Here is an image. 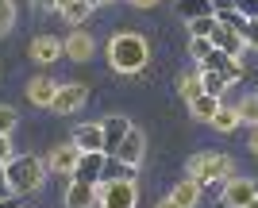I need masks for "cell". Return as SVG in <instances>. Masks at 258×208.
Returning <instances> with one entry per match:
<instances>
[{
  "instance_id": "cell-1",
  "label": "cell",
  "mask_w": 258,
  "mask_h": 208,
  "mask_svg": "<svg viewBox=\"0 0 258 208\" xmlns=\"http://www.w3.org/2000/svg\"><path fill=\"white\" fill-rule=\"evenodd\" d=\"M151 62V39L139 31H116L108 39V66L116 74H143Z\"/></svg>"
},
{
  "instance_id": "cell-2",
  "label": "cell",
  "mask_w": 258,
  "mask_h": 208,
  "mask_svg": "<svg viewBox=\"0 0 258 208\" xmlns=\"http://www.w3.org/2000/svg\"><path fill=\"white\" fill-rule=\"evenodd\" d=\"M185 174L197 177L201 185H220L224 189V181H231L235 177V158L224 151H205V154H193L189 158V166H185Z\"/></svg>"
},
{
  "instance_id": "cell-3",
  "label": "cell",
  "mask_w": 258,
  "mask_h": 208,
  "mask_svg": "<svg viewBox=\"0 0 258 208\" xmlns=\"http://www.w3.org/2000/svg\"><path fill=\"white\" fill-rule=\"evenodd\" d=\"M46 158H39V154H16L8 162V189L16 193V197H31L35 189H43L46 181Z\"/></svg>"
},
{
  "instance_id": "cell-4",
  "label": "cell",
  "mask_w": 258,
  "mask_h": 208,
  "mask_svg": "<svg viewBox=\"0 0 258 208\" xmlns=\"http://www.w3.org/2000/svg\"><path fill=\"white\" fill-rule=\"evenodd\" d=\"M135 204H139V185H135V177H112V181H100L97 208H135Z\"/></svg>"
},
{
  "instance_id": "cell-5",
  "label": "cell",
  "mask_w": 258,
  "mask_h": 208,
  "mask_svg": "<svg viewBox=\"0 0 258 208\" xmlns=\"http://www.w3.org/2000/svg\"><path fill=\"white\" fill-rule=\"evenodd\" d=\"M254 197H258V185L250 177H231L220 189V208H247Z\"/></svg>"
},
{
  "instance_id": "cell-6",
  "label": "cell",
  "mask_w": 258,
  "mask_h": 208,
  "mask_svg": "<svg viewBox=\"0 0 258 208\" xmlns=\"http://www.w3.org/2000/svg\"><path fill=\"white\" fill-rule=\"evenodd\" d=\"M85 100H89V93H85L81 81H62V85H58V97H54V104H50V112H54V116H74V112H81Z\"/></svg>"
},
{
  "instance_id": "cell-7",
  "label": "cell",
  "mask_w": 258,
  "mask_h": 208,
  "mask_svg": "<svg viewBox=\"0 0 258 208\" xmlns=\"http://www.w3.org/2000/svg\"><path fill=\"white\" fill-rule=\"evenodd\" d=\"M77 158H81V147H77V143L70 139V143H58V147H50V154H46V166H50V174L74 177Z\"/></svg>"
},
{
  "instance_id": "cell-8",
  "label": "cell",
  "mask_w": 258,
  "mask_h": 208,
  "mask_svg": "<svg viewBox=\"0 0 258 208\" xmlns=\"http://www.w3.org/2000/svg\"><path fill=\"white\" fill-rule=\"evenodd\" d=\"M62 43H66V58H74V62H89V58H93V50H97V39H93L85 27H74Z\"/></svg>"
},
{
  "instance_id": "cell-9",
  "label": "cell",
  "mask_w": 258,
  "mask_h": 208,
  "mask_svg": "<svg viewBox=\"0 0 258 208\" xmlns=\"http://www.w3.org/2000/svg\"><path fill=\"white\" fill-rule=\"evenodd\" d=\"M58 85H62V81H50L46 74H35L31 81H27V100H31L35 108H50L54 97H58Z\"/></svg>"
},
{
  "instance_id": "cell-10",
  "label": "cell",
  "mask_w": 258,
  "mask_h": 208,
  "mask_svg": "<svg viewBox=\"0 0 258 208\" xmlns=\"http://www.w3.org/2000/svg\"><path fill=\"white\" fill-rule=\"evenodd\" d=\"M62 54H66L62 39H54V35H35L31 39V58L39 62V66H54Z\"/></svg>"
},
{
  "instance_id": "cell-11",
  "label": "cell",
  "mask_w": 258,
  "mask_h": 208,
  "mask_svg": "<svg viewBox=\"0 0 258 208\" xmlns=\"http://www.w3.org/2000/svg\"><path fill=\"white\" fill-rule=\"evenodd\" d=\"M104 158H108L104 151H81L74 177H77V181H93V185H100V177H104Z\"/></svg>"
},
{
  "instance_id": "cell-12",
  "label": "cell",
  "mask_w": 258,
  "mask_h": 208,
  "mask_svg": "<svg viewBox=\"0 0 258 208\" xmlns=\"http://www.w3.org/2000/svg\"><path fill=\"white\" fill-rule=\"evenodd\" d=\"M143 154H147V135H143L139 127H131V131H127V139L119 143L116 158H119V162H127L131 170H139V166H143Z\"/></svg>"
},
{
  "instance_id": "cell-13",
  "label": "cell",
  "mask_w": 258,
  "mask_h": 208,
  "mask_svg": "<svg viewBox=\"0 0 258 208\" xmlns=\"http://www.w3.org/2000/svg\"><path fill=\"white\" fill-rule=\"evenodd\" d=\"M97 193H100V185L70 177V185H66V208H97Z\"/></svg>"
},
{
  "instance_id": "cell-14",
  "label": "cell",
  "mask_w": 258,
  "mask_h": 208,
  "mask_svg": "<svg viewBox=\"0 0 258 208\" xmlns=\"http://www.w3.org/2000/svg\"><path fill=\"white\" fill-rule=\"evenodd\" d=\"M197 70H216V74H227L231 81H239V77H243V66H239V58H231L227 50H220V46H216L212 54L201 58V62H197Z\"/></svg>"
},
{
  "instance_id": "cell-15",
  "label": "cell",
  "mask_w": 258,
  "mask_h": 208,
  "mask_svg": "<svg viewBox=\"0 0 258 208\" xmlns=\"http://www.w3.org/2000/svg\"><path fill=\"white\" fill-rule=\"evenodd\" d=\"M212 43L220 46V50H227L231 58H243V54L250 50V46H247V39H243V35H239L235 27H227V23H216V31H212Z\"/></svg>"
},
{
  "instance_id": "cell-16",
  "label": "cell",
  "mask_w": 258,
  "mask_h": 208,
  "mask_svg": "<svg viewBox=\"0 0 258 208\" xmlns=\"http://www.w3.org/2000/svg\"><path fill=\"white\" fill-rule=\"evenodd\" d=\"M100 123H104V154H116L119 143L127 139V131H131V120L127 116H108Z\"/></svg>"
},
{
  "instance_id": "cell-17",
  "label": "cell",
  "mask_w": 258,
  "mask_h": 208,
  "mask_svg": "<svg viewBox=\"0 0 258 208\" xmlns=\"http://www.w3.org/2000/svg\"><path fill=\"white\" fill-rule=\"evenodd\" d=\"M170 197L177 200L181 208H197V204H201V197H205V185H201L197 177H189V174H185L181 181H177V185L170 189Z\"/></svg>"
},
{
  "instance_id": "cell-18",
  "label": "cell",
  "mask_w": 258,
  "mask_h": 208,
  "mask_svg": "<svg viewBox=\"0 0 258 208\" xmlns=\"http://www.w3.org/2000/svg\"><path fill=\"white\" fill-rule=\"evenodd\" d=\"M74 143L81 151H104V123H77Z\"/></svg>"
},
{
  "instance_id": "cell-19",
  "label": "cell",
  "mask_w": 258,
  "mask_h": 208,
  "mask_svg": "<svg viewBox=\"0 0 258 208\" xmlns=\"http://www.w3.org/2000/svg\"><path fill=\"white\" fill-rule=\"evenodd\" d=\"M220 104H224L220 97H212V93H201V97L189 100V116H193V120H201V123H212V116L220 112Z\"/></svg>"
},
{
  "instance_id": "cell-20",
  "label": "cell",
  "mask_w": 258,
  "mask_h": 208,
  "mask_svg": "<svg viewBox=\"0 0 258 208\" xmlns=\"http://www.w3.org/2000/svg\"><path fill=\"white\" fill-rule=\"evenodd\" d=\"M173 8H177V16H181V20H201V16H216L212 0H177Z\"/></svg>"
},
{
  "instance_id": "cell-21",
  "label": "cell",
  "mask_w": 258,
  "mask_h": 208,
  "mask_svg": "<svg viewBox=\"0 0 258 208\" xmlns=\"http://www.w3.org/2000/svg\"><path fill=\"white\" fill-rule=\"evenodd\" d=\"M201 93H205V81H201V70H193V74H185L181 81H177V97H181L185 104H189L193 97H201Z\"/></svg>"
},
{
  "instance_id": "cell-22",
  "label": "cell",
  "mask_w": 258,
  "mask_h": 208,
  "mask_svg": "<svg viewBox=\"0 0 258 208\" xmlns=\"http://www.w3.org/2000/svg\"><path fill=\"white\" fill-rule=\"evenodd\" d=\"M239 123H243V120H239V108H227V104H220V112L212 116V127H216V131H224V135L235 131Z\"/></svg>"
},
{
  "instance_id": "cell-23",
  "label": "cell",
  "mask_w": 258,
  "mask_h": 208,
  "mask_svg": "<svg viewBox=\"0 0 258 208\" xmlns=\"http://www.w3.org/2000/svg\"><path fill=\"white\" fill-rule=\"evenodd\" d=\"M89 12H93V4H85V0H70V4L62 8V20L74 23V27H81V23L89 20Z\"/></svg>"
},
{
  "instance_id": "cell-24",
  "label": "cell",
  "mask_w": 258,
  "mask_h": 208,
  "mask_svg": "<svg viewBox=\"0 0 258 208\" xmlns=\"http://www.w3.org/2000/svg\"><path fill=\"white\" fill-rule=\"evenodd\" d=\"M201 81H205V93H212V97H224V89L231 85V77L216 74V70H201Z\"/></svg>"
},
{
  "instance_id": "cell-25",
  "label": "cell",
  "mask_w": 258,
  "mask_h": 208,
  "mask_svg": "<svg viewBox=\"0 0 258 208\" xmlns=\"http://www.w3.org/2000/svg\"><path fill=\"white\" fill-rule=\"evenodd\" d=\"M235 108H239V120L247 123V127H254V123H258V93H247Z\"/></svg>"
},
{
  "instance_id": "cell-26",
  "label": "cell",
  "mask_w": 258,
  "mask_h": 208,
  "mask_svg": "<svg viewBox=\"0 0 258 208\" xmlns=\"http://www.w3.org/2000/svg\"><path fill=\"white\" fill-rule=\"evenodd\" d=\"M112 177H135V170H131L127 162H119L116 154H108L104 158V177H100V181H112Z\"/></svg>"
},
{
  "instance_id": "cell-27",
  "label": "cell",
  "mask_w": 258,
  "mask_h": 208,
  "mask_svg": "<svg viewBox=\"0 0 258 208\" xmlns=\"http://www.w3.org/2000/svg\"><path fill=\"white\" fill-rule=\"evenodd\" d=\"M212 50H216V43L208 39V35H193V39H189V54H193L197 62H201L205 54H212Z\"/></svg>"
},
{
  "instance_id": "cell-28",
  "label": "cell",
  "mask_w": 258,
  "mask_h": 208,
  "mask_svg": "<svg viewBox=\"0 0 258 208\" xmlns=\"http://www.w3.org/2000/svg\"><path fill=\"white\" fill-rule=\"evenodd\" d=\"M189 23V35H208V39H212V31H216V16H201V20H185Z\"/></svg>"
},
{
  "instance_id": "cell-29",
  "label": "cell",
  "mask_w": 258,
  "mask_h": 208,
  "mask_svg": "<svg viewBox=\"0 0 258 208\" xmlns=\"http://www.w3.org/2000/svg\"><path fill=\"white\" fill-rule=\"evenodd\" d=\"M216 20H220V23H227V27H235V31H243L247 16H243L239 8H220V12H216Z\"/></svg>"
},
{
  "instance_id": "cell-30",
  "label": "cell",
  "mask_w": 258,
  "mask_h": 208,
  "mask_svg": "<svg viewBox=\"0 0 258 208\" xmlns=\"http://www.w3.org/2000/svg\"><path fill=\"white\" fill-rule=\"evenodd\" d=\"M16 27V4L12 0H0V35H8Z\"/></svg>"
},
{
  "instance_id": "cell-31",
  "label": "cell",
  "mask_w": 258,
  "mask_h": 208,
  "mask_svg": "<svg viewBox=\"0 0 258 208\" xmlns=\"http://www.w3.org/2000/svg\"><path fill=\"white\" fill-rule=\"evenodd\" d=\"M16 108H8V104H0V135H12V127H16Z\"/></svg>"
},
{
  "instance_id": "cell-32",
  "label": "cell",
  "mask_w": 258,
  "mask_h": 208,
  "mask_svg": "<svg viewBox=\"0 0 258 208\" xmlns=\"http://www.w3.org/2000/svg\"><path fill=\"white\" fill-rule=\"evenodd\" d=\"M239 35L247 39V46H250V50H258V20H247V23H243V31H239Z\"/></svg>"
},
{
  "instance_id": "cell-33",
  "label": "cell",
  "mask_w": 258,
  "mask_h": 208,
  "mask_svg": "<svg viewBox=\"0 0 258 208\" xmlns=\"http://www.w3.org/2000/svg\"><path fill=\"white\" fill-rule=\"evenodd\" d=\"M235 8L247 16V20H258V0H235Z\"/></svg>"
},
{
  "instance_id": "cell-34",
  "label": "cell",
  "mask_w": 258,
  "mask_h": 208,
  "mask_svg": "<svg viewBox=\"0 0 258 208\" xmlns=\"http://www.w3.org/2000/svg\"><path fill=\"white\" fill-rule=\"evenodd\" d=\"M16 158V151H12V139L8 135H0V162H12Z\"/></svg>"
},
{
  "instance_id": "cell-35",
  "label": "cell",
  "mask_w": 258,
  "mask_h": 208,
  "mask_svg": "<svg viewBox=\"0 0 258 208\" xmlns=\"http://www.w3.org/2000/svg\"><path fill=\"white\" fill-rule=\"evenodd\" d=\"M35 12H58V0H31Z\"/></svg>"
},
{
  "instance_id": "cell-36",
  "label": "cell",
  "mask_w": 258,
  "mask_h": 208,
  "mask_svg": "<svg viewBox=\"0 0 258 208\" xmlns=\"http://www.w3.org/2000/svg\"><path fill=\"white\" fill-rule=\"evenodd\" d=\"M8 162H0V197H8Z\"/></svg>"
},
{
  "instance_id": "cell-37",
  "label": "cell",
  "mask_w": 258,
  "mask_h": 208,
  "mask_svg": "<svg viewBox=\"0 0 258 208\" xmlns=\"http://www.w3.org/2000/svg\"><path fill=\"white\" fill-rule=\"evenodd\" d=\"M154 208H181V204H177V200H173L170 193H166V197H162V200H158V204H154Z\"/></svg>"
},
{
  "instance_id": "cell-38",
  "label": "cell",
  "mask_w": 258,
  "mask_h": 208,
  "mask_svg": "<svg viewBox=\"0 0 258 208\" xmlns=\"http://www.w3.org/2000/svg\"><path fill=\"white\" fill-rule=\"evenodd\" d=\"M16 200H20V197H16V193H8V197H0V208H16Z\"/></svg>"
},
{
  "instance_id": "cell-39",
  "label": "cell",
  "mask_w": 258,
  "mask_h": 208,
  "mask_svg": "<svg viewBox=\"0 0 258 208\" xmlns=\"http://www.w3.org/2000/svg\"><path fill=\"white\" fill-rule=\"evenodd\" d=\"M250 151L258 154V123H254V127H250Z\"/></svg>"
},
{
  "instance_id": "cell-40",
  "label": "cell",
  "mask_w": 258,
  "mask_h": 208,
  "mask_svg": "<svg viewBox=\"0 0 258 208\" xmlns=\"http://www.w3.org/2000/svg\"><path fill=\"white\" fill-rule=\"evenodd\" d=\"M127 4H135V8H154L158 0H127Z\"/></svg>"
},
{
  "instance_id": "cell-41",
  "label": "cell",
  "mask_w": 258,
  "mask_h": 208,
  "mask_svg": "<svg viewBox=\"0 0 258 208\" xmlns=\"http://www.w3.org/2000/svg\"><path fill=\"white\" fill-rule=\"evenodd\" d=\"M212 8L220 12V8H235V0H212Z\"/></svg>"
},
{
  "instance_id": "cell-42",
  "label": "cell",
  "mask_w": 258,
  "mask_h": 208,
  "mask_svg": "<svg viewBox=\"0 0 258 208\" xmlns=\"http://www.w3.org/2000/svg\"><path fill=\"white\" fill-rule=\"evenodd\" d=\"M85 4H93V8H97V4H104V0H85Z\"/></svg>"
},
{
  "instance_id": "cell-43",
  "label": "cell",
  "mask_w": 258,
  "mask_h": 208,
  "mask_svg": "<svg viewBox=\"0 0 258 208\" xmlns=\"http://www.w3.org/2000/svg\"><path fill=\"white\" fill-rule=\"evenodd\" d=\"M247 208H258V197H254V200H250V204H247Z\"/></svg>"
}]
</instances>
